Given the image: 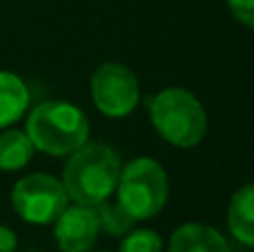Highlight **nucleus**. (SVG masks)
I'll use <instances>...</instances> for the list:
<instances>
[{"label": "nucleus", "mask_w": 254, "mask_h": 252, "mask_svg": "<svg viewBox=\"0 0 254 252\" xmlns=\"http://www.w3.org/2000/svg\"><path fill=\"white\" fill-rule=\"evenodd\" d=\"M228 228L234 239L254 246V183L239 188L228 205Z\"/></svg>", "instance_id": "10"}, {"label": "nucleus", "mask_w": 254, "mask_h": 252, "mask_svg": "<svg viewBox=\"0 0 254 252\" xmlns=\"http://www.w3.org/2000/svg\"><path fill=\"white\" fill-rule=\"evenodd\" d=\"M119 177V154L101 143H85L69 154V161L63 168L61 183L69 201L94 208L116 192Z\"/></svg>", "instance_id": "1"}, {"label": "nucleus", "mask_w": 254, "mask_h": 252, "mask_svg": "<svg viewBox=\"0 0 254 252\" xmlns=\"http://www.w3.org/2000/svg\"><path fill=\"white\" fill-rule=\"evenodd\" d=\"M98 219L92 205H67L54 221V237L63 252H89L98 237Z\"/></svg>", "instance_id": "7"}, {"label": "nucleus", "mask_w": 254, "mask_h": 252, "mask_svg": "<svg viewBox=\"0 0 254 252\" xmlns=\"http://www.w3.org/2000/svg\"><path fill=\"white\" fill-rule=\"evenodd\" d=\"M67 203L69 196L63 183L45 172L27 174L20 181H16L11 190V208L22 221L34 226L54 223L67 208Z\"/></svg>", "instance_id": "5"}, {"label": "nucleus", "mask_w": 254, "mask_h": 252, "mask_svg": "<svg viewBox=\"0 0 254 252\" xmlns=\"http://www.w3.org/2000/svg\"><path fill=\"white\" fill-rule=\"evenodd\" d=\"M167 252H230V246L216 228L205 223H185L172 235Z\"/></svg>", "instance_id": "8"}, {"label": "nucleus", "mask_w": 254, "mask_h": 252, "mask_svg": "<svg viewBox=\"0 0 254 252\" xmlns=\"http://www.w3.org/2000/svg\"><path fill=\"white\" fill-rule=\"evenodd\" d=\"M29 107V89L18 74L0 69V129L13 125Z\"/></svg>", "instance_id": "9"}, {"label": "nucleus", "mask_w": 254, "mask_h": 252, "mask_svg": "<svg viewBox=\"0 0 254 252\" xmlns=\"http://www.w3.org/2000/svg\"><path fill=\"white\" fill-rule=\"evenodd\" d=\"M119 252H163V241L154 230H129Z\"/></svg>", "instance_id": "13"}, {"label": "nucleus", "mask_w": 254, "mask_h": 252, "mask_svg": "<svg viewBox=\"0 0 254 252\" xmlns=\"http://www.w3.org/2000/svg\"><path fill=\"white\" fill-rule=\"evenodd\" d=\"M94 212L98 219V228L105 230L110 237H125L129 230H134V217L116 201L112 203L110 199L101 201L94 205Z\"/></svg>", "instance_id": "12"}, {"label": "nucleus", "mask_w": 254, "mask_h": 252, "mask_svg": "<svg viewBox=\"0 0 254 252\" xmlns=\"http://www.w3.org/2000/svg\"><path fill=\"white\" fill-rule=\"evenodd\" d=\"M149 119L170 145L194 147L207 132V114L201 101L183 87L161 89L149 103Z\"/></svg>", "instance_id": "3"}, {"label": "nucleus", "mask_w": 254, "mask_h": 252, "mask_svg": "<svg viewBox=\"0 0 254 252\" xmlns=\"http://www.w3.org/2000/svg\"><path fill=\"white\" fill-rule=\"evenodd\" d=\"M116 192H119V203L134 217V221H145L156 217L165 208L170 183L158 161L138 156L129 161L125 170H121Z\"/></svg>", "instance_id": "4"}, {"label": "nucleus", "mask_w": 254, "mask_h": 252, "mask_svg": "<svg viewBox=\"0 0 254 252\" xmlns=\"http://www.w3.org/2000/svg\"><path fill=\"white\" fill-rule=\"evenodd\" d=\"M16 248H18L16 232L7 226H0V252H16Z\"/></svg>", "instance_id": "15"}, {"label": "nucleus", "mask_w": 254, "mask_h": 252, "mask_svg": "<svg viewBox=\"0 0 254 252\" xmlns=\"http://www.w3.org/2000/svg\"><path fill=\"white\" fill-rule=\"evenodd\" d=\"M27 136L34 150L52 156H69L89 138L87 116L65 101H45L27 116Z\"/></svg>", "instance_id": "2"}, {"label": "nucleus", "mask_w": 254, "mask_h": 252, "mask_svg": "<svg viewBox=\"0 0 254 252\" xmlns=\"http://www.w3.org/2000/svg\"><path fill=\"white\" fill-rule=\"evenodd\" d=\"M34 145H31L27 132L13 127L0 129V170L2 172H18L22 170L34 156Z\"/></svg>", "instance_id": "11"}, {"label": "nucleus", "mask_w": 254, "mask_h": 252, "mask_svg": "<svg viewBox=\"0 0 254 252\" xmlns=\"http://www.w3.org/2000/svg\"><path fill=\"white\" fill-rule=\"evenodd\" d=\"M140 89L136 74L123 63H103L92 74V101L110 119H123L138 105Z\"/></svg>", "instance_id": "6"}, {"label": "nucleus", "mask_w": 254, "mask_h": 252, "mask_svg": "<svg viewBox=\"0 0 254 252\" xmlns=\"http://www.w3.org/2000/svg\"><path fill=\"white\" fill-rule=\"evenodd\" d=\"M228 7L234 20L248 29H254V0H228Z\"/></svg>", "instance_id": "14"}]
</instances>
